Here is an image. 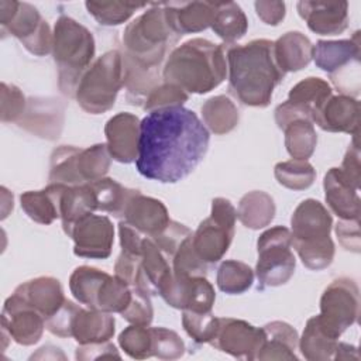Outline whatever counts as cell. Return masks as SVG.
Wrapping results in <instances>:
<instances>
[{
    "mask_svg": "<svg viewBox=\"0 0 361 361\" xmlns=\"http://www.w3.org/2000/svg\"><path fill=\"white\" fill-rule=\"evenodd\" d=\"M210 135L195 111L166 107L141 120L137 171L151 180L176 183L204 158Z\"/></svg>",
    "mask_w": 361,
    "mask_h": 361,
    "instance_id": "cell-1",
    "label": "cell"
},
{
    "mask_svg": "<svg viewBox=\"0 0 361 361\" xmlns=\"http://www.w3.org/2000/svg\"><path fill=\"white\" fill-rule=\"evenodd\" d=\"M272 48L274 42L264 38L245 45L226 44L228 90L244 106L267 107L274 89L285 76L275 62Z\"/></svg>",
    "mask_w": 361,
    "mask_h": 361,
    "instance_id": "cell-2",
    "label": "cell"
},
{
    "mask_svg": "<svg viewBox=\"0 0 361 361\" xmlns=\"http://www.w3.org/2000/svg\"><path fill=\"white\" fill-rule=\"evenodd\" d=\"M227 75L226 44L192 38L176 47L162 68V80L176 85L188 94H203L217 87Z\"/></svg>",
    "mask_w": 361,
    "mask_h": 361,
    "instance_id": "cell-3",
    "label": "cell"
},
{
    "mask_svg": "<svg viewBox=\"0 0 361 361\" xmlns=\"http://www.w3.org/2000/svg\"><path fill=\"white\" fill-rule=\"evenodd\" d=\"M333 219L316 199H305L290 217L292 247L302 264L313 271L327 268L334 258V243L330 238Z\"/></svg>",
    "mask_w": 361,
    "mask_h": 361,
    "instance_id": "cell-4",
    "label": "cell"
},
{
    "mask_svg": "<svg viewBox=\"0 0 361 361\" xmlns=\"http://www.w3.org/2000/svg\"><path fill=\"white\" fill-rule=\"evenodd\" d=\"M94 38L92 32L76 20L61 16L52 32V55L58 68V87L75 97L78 83L94 56Z\"/></svg>",
    "mask_w": 361,
    "mask_h": 361,
    "instance_id": "cell-5",
    "label": "cell"
},
{
    "mask_svg": "<svg viewBox=\"0 0 361 361\" xmlns=\"http://www.w3.org/2000/svg\"><path fill=\"white\" fill-rule=\"evenodd\" d=\"M152 7L133 20L124 30V54L147 68H159L168 48L178 41V35L169 27L164 3H152Z\"/></svg>",
    "mask_w": 361,
    "mask_h": 361,
    "instance_id": "cell-6",
    "label": "cell"
},
{
    "mask_svg": "<svg viewBox=\"0 0 361 361\" xmlns=\"http://www.w3.org/2000/svg\"><path fill=\"white\" fill-rule=\"evenodd\" d=\"M124 86V66L120 51H107L82 75L75 97L78 104L90 114H102L114 106Z\"/></svg>",
    "mask_w": 361,
    "mask_h": 361,
    "instance_id": "cell-7",
    "label": "cell"
},
{
    "mask_svg": "<svg viewBox=\"0 0 361 361\" xmlns=\"http://www.w3.org/2000/svg\"><path fill=\"white\" fill-rule=\"evenodd\" d=\"M0 25L1 32L16 37L30 54L44 56L52 52L51 28L32 4L1 0Z\"/></svg>",
    "mask_w": 361,
    "mask_h": 361,
    "instance_id": "cell-8",
    "label": "cell"
},
{
    "mask_svg": "<svg viewBox=\"0 0 361 361\" xmlns=\"http://www.w3.org/2000/svg\"><path fill=\"white\" fill-rule=\"evenodd\" d=\"M257 251L255 275L259 288L281 286L292 278L296 259L292 252V234L289 228L276 226L264 231L257 241Z\"/></svg>",
    "mask_w": 361,
    "mask_h": 361,
    "instance_id": "cell-9",
    "label": "cell"
},
{
    "mask_svg": "<svg viewBox=\"0 0 361 361\" xmlns=\"http://www.w3.org/2000/svg\"><path fill=\"white\" fill-rule=\"evenodd\" d=\"M235 219L237 210L228 199H213L210 216L192 234L193 250L203 262L214 264L224 257L234 237Z\"/></svg>",
    "mask_w": 361,
    "mask_h": 361,
    "instance_id": "cell-10",
    "label": "cell"
},
{
    "mask_svg": "<svg viewBox=\"0 0 361 361\" xmlns=\"http://www.w3.org/2000/svg\"><path fill=\"white\" fill-rule=\"evenodd\" d=\"M360 290L357 283L345 276L334 279L320 298V314L317 320L322 329L338 338L358 319Z\"/></svg>",
    "mask_w": 361,
    "mask_h": 361,
    "instance_id": "cell-11",
    "label": "cell"
},
{
    "mask_svg": "<svg viewBox=\"0 0 361 361\" xmlns=\"http://www.w3.org/2000/svg\"><path fill=\"white\" fill-rule=\"evenodd\" d=\"M264 340L262 327H255L240 319L219 317L216 336L209 344L234 358L257 360Z\"/></svg>",
    "mask_w": 361,
    "mask_h": 361,
    "instance_id": "cell-12",
    "label": "cell"
},
{
    "mask_svg": "<svg viewBox=\"0 0 361 361\" xmlns=\"http://www.w3.org/2000/svg\"><path fill=\"white\" fill-rule=\"evenodd\" d=\"M69 237L73 240L76 257L104 259L111 254L114 227L107 216L89 213L75 223Z\"/></svg>",
    "mask_w": 361,
    "mask_h": 361,
    "instance_id": "cell-13",
    "label": "cell"
},
{
    "mask_svg": "<svg viewBox=\"0 0 361 361\" xmlns=\"http://www.w3.org/2000/svg\"><path fill=\"white\" fill-rule=\"evenodd\" d=\"M159 296L175 309L195 312H212L216 299L214 289L206 276H183L173 272Z\"/></svg>",
    "mask_w": 361,
    "mask_h": 361,
    "instance_id": "cell-14",
    "label": "cell"
},
{
    "mask_svg": "<svg viewBox=\"0 0 361 361\" xmlns=\"http://www.w3.org/2000/svg\"><path fill=\"white\" fill-rule=\"evenodd\" d=\"M45 329V319L28 306L14 292L4 302L1 310V330L17 344L32 345L39 341Z\"/></svg>",
    "mask_w": 361,
    "mask_h": 361,
    "instance_id": "cell-15",
    "label": "cell"
},
{
    "mask_svg": "<svg viewBox=\"0 0 361 361\" xmlns=\"http://www.w3.org/2000/svg\"><path fill=\"white\" fill-rule=\"evenodd\" d=\"M65 106L54 97H31L17 124L25 131L45 138L56 140L63 127Z\"/></svg>",
    "mask_w": 361,
    "mask_h": 361,
    "instance_id": "cell-16",
    "label": "cell"
},
{
    "mask_svg": "<svg viewBox=\"0 0 361 361\" xmlns=\"http://www.w3.org/2000/svg\"><path fill=\"white\" fill-rule=\"evenodd\" d=\"M141 121L135 114L123 111L107 120L104 126L106 145L111 158L121 164H131L138 157Z\"/></svg>",
    "mask_w": 361,
    "mask_h": 361,
    "instance_id": "cell-17",
    "label": "cell"
},
{
    "mask_svg": "<svg viewBox=\"0 0 361 361\" xmlns=\"http://www.w3.org/2000/svg\"><path fill=\"white\" fill-rule=\"evenodd\" d=\"M299 16L310 31L320 35H337L348 27L347 1L302 0L296 4Z\"/></svg>",
    "mask_w": 361,
    "mask_h": 361,
    "instance_id": "cell-18",
    "label": "cell"
},
{
    "mask_svg": "<svg viewBox=\"0 0 361 361\" xmlns=\"http://www.w3.org/2000/svg\"><path fill=\"white\" fill-rule=\"evenodd\" d=\"M312 121L324 131L347 133L358 137L360 103L347 94L330 96L313 114Z\"/></svg>",
    "mask_w": 361,
    "mask_h": 361,
    "instance_id": "cell-19",
    "label": "cell"
},
{
    "mask_svg": "<svg viewBox=\"0 0 361 361\" xmlns=\"http://www.w3.org/2000/svg\"><path fill=\"white\" fill-rule=\"evenodd\" d=\"M121 219L145 237L157 235L171 220L168 210L161 200L145 196L140 190H135L130 197Z\"/></svg>",
    "mask_w": 361,
    "mask_h": 361,
    "instance_id": "cell-20",
    "label": "cell"
},
{
    "mask_svg": "<svg viewBox=\"0 0 361 361\" xmlns=\"http://www.w3.org/2000/svg\"><path fill=\"white\" fill-rule=\"evenodd\" d=\"M361 42L360 32H354L350 39L317 41L313 45V58L317 68L330 76L344 72L348 68L360 65Z\"/></svg>",
    "mask_w": 361,
    "mask_h": 361,
    "instance_id": "cell-21",
    "label": "cell"
},
{
    "mask_svg": "<svg viewBox=\"0 0 361 361\" xmlns=\"http://www.w3.org/2000/svg\"><path fill=\"white\" fill-rule=\"evenodd\" d=\"M166 21L172 31L182 37L210 27L214 3L210 1H164Z\"/></svg>",
    "mask_w": 361,
    "mask_h": 361,
    "instance_id": "cell-22",
    "label": "cell"
},
{
    "mask_svg": "<svg viewBox=\"0 0 361 361\" xmlns=\"http://www.w3.org/2000/svg\"><path fill=\"white\" fill-rule=\"evenodd\" d=\"M324 197L334 214L341 220H360V196L354 186L340 171V168H330L323 179Z\"/></svg>",
    "mask_w": 361,
    "mask_h": 361,
    "instance_id": "cell-23",
    "label": "cell"
},
{
    "mask_svg": "<svg viewBox=\"0 0 361 361\" xmlns=\"http://www.w3.org/2000/svg\"><path fill=\"white\" fill-rule=\"evenodd\" d=\"M14 293L28 306L37 310L44 319L52 316L66 300L62 285L56 278L38 276L16 288Z\"/></svg>",
    "mask_w": 361,
    "mask_h": 361,
    "instance_id": "cell-24",
    "label": "cell"
},
{
    "mask_svg": "<svg viewBox=\"0 0 361 361\" xmlns=\"http://www.w3.org/2000/svg\"><path fill=\"white\" fill-rule=\"evenodd\" d=\"M172 279V267L168 257L149 237L142 240L141 271L137 288L148 295H159Z\"/></svg>",
    "mask_w": 361,
    "mask_h": 361,
    "instance_id": "cell-25",
    "label": "cell"
},
{
    "mask_svg": "<svg viewBox=\"0 0 361 361\" xmlns=\"http://www.w3.org/2000/svg\"><path fill=\"white\" fill-rule=\"evenodd\" d=\"M66 189L62 183H49L41 190H28L20 196L21 209L35 223L48 226L61 217V199Z\"/></svg>",
    "mask_w": 361,
    "mask_h": 361,
    "instance_id": "cell-26",
    "label": "cell"
},
{
    "mask_svg": "<svg viewBox=\"0 0 361 361\" xmlns=\"http://www.w3.org/2000/svg\"><path fill=\"white\" fill-rule=\"evenodd\" d=\"M274 58L283 72H296L309 65L313 58V45L300 31L285 32L274 42Z\"/></svg>",
    "mask_w": 361,
    "mask_h": 361,
    "instance_id": "cell-27",
    "label": "cell"
},
{
    "mask_svg": "<svg viewBox=\"0 0 361 361\" xmlns=\"http://www.w3.org/2000/svg\"><path fill=\"white\" fill-rule=\"evenodd\" d=\"M114 317L107 312L83 309L78 312L73 326L72 337L79 344H93L109 341L116 331Z\"/></svg>",
    "mask_w": 361,
    "mask_h": 361,
    "instance_id": "cell-28",
    "label": "cell"
},
{
    "mask_svg": "<svg viewBox=\"0 0 361 361\" xmlns=\"http://www.w3.org/2000/svg\"><path fill=\"white\" fill-rule=\"evenodd\" d=\"M121 55L124 66L126 97L130 104L142 107L148 94L161 83L159 68H147L130 58L127 54Z\"/></svg>",
    "mask_w": 361,
    "mask_h": 361,
    "instance_id": "cell-29",
    "label": "cell"
},
{
    "mask_svg": "<svg viewBox=\"0 0 361 361\" xmlns=\"http://www.w3.org/2000/svg\"><path fill=\"white\" fill-rule=\"evenodd\" d=\"M265 333L264 344L257 360H296L298 331L285 322H271L262 327Z\"/></svg>",
    "mask_w": 361,
    "mask_h": 361,
    "instance_id": "cell-30",
    "label": "cell"
},
{
    "mask_svg": "<svg viewBox=\"0 0 361 361\" xmlns=\"http://www.w3.org/2000/svg\"><path fill=\"white\" fill-rule=\"evenodd\" d=\"M210 28L217 34L224 44L233 45L243 38L248 30V21L241 7L234 1L214 3V13Z\"/></svg>",
    "mask_w": 361,
    "mask_h": 361,
    "instance_id": "cell-31",
    "label": "cell"
},
{
    "mask_svg": "<svg viewBox=\"0 0 361 361\" xmlns=\"http://www.w3.org/2000/svg\"><path fill=\"white\" fill-rule=\"evenodd\" d=\"M96 200L93 190L87 183L78 186H66L61 199V220L65 234L69 237L75 223L83 216L96 212Z\"/></svg>",
    "mask_w": 361,
    "mask_h": 361,
    "instance_id": "cell-32",
    "label": "cell"
},
{
    "mask_svg": "<svg viewBox=\"0 0 361 361\" xmlns=\"http://www.w3.org/2000/svg\"><path fill=\"white\" fill-rule=\"evenodd\" d=\"M275 216L274 199L262 190H252L245 193L237 209V219L243 226L251 230L267 227Z\"/></svg>",
    "mask_w": 361,
    "mask_h": 361,
    "instance_id": "cell-33",
    "label": "cell"
},
{
    "mask_svg": "<svg viewBox=\"0 0 361 361\" xmlns=\"http://www.w3.org/2000/svg\"><path fill=\"white\" fill-rule=\"evenodd\" d=\"M202 117L207 128L217 135L233 131L240 120L235 104L224 94L207 99L202 106Z\"/></svg>",
    "mask_w": 361,
    "mask_h": 361,
    "instance_id": "cell-34",
    "label": "cell"
},
{
    "mask_svg": "<svg viewBox=\"0 0 361 361\" xmlns=\"http://www.w3.org/2000/svg\"><path fill=\"white\" fill-rule=\"evenodd\" d=\"M89 185L93 190L97 210L110 213L117 219H121L126 204L137 190L126 188L111 178H102L94 182H89Z\"/></svg>",
    "mask_w": 361,
    "mask_h": 361,
    "instance_id": "cell-35",
    "label": "cell"
},
{
    "mask_svg": "<svg viewBox=\"0 0 361 361\" xmlns=\"http://www.w3.org/2000/svg\"><path fill=\"white\" fill-rule=\"evenodd\" d=\"M337 338L329 336L320 326L317 316L307 320L302 337L299 338V348L302 355L309 361H327L333 358Z\"/></svg>",
    "mask_w": 361,
    "mask_h": 361,
    "instance_id": "cell-36",
    "label": "cell"
},
{
    "mask_svg": "<svg viewBox=\"0 0 361 361\" xmlns=\"http://www.w3.org/2000/svg\"><path fill=\"white\" fill-rule=\"evenodd\" d=\"M330 96H333L331 86L322 78L310 76L300 80L289 90L288 102L303 109L313 117Z\"/></svg>",
    "mask_w": 361,
    "mask_h": 361,
    "instance_id": "cell-37",
    "label": "cell"
},
{
    "mask_svg": "<svg viewBox=\"0 0 361 361\" xmlns=\"http://www.w3.org/2000/svg\"><path fill=\"white\" fill-rule=\"evenodd\" d=\"M82 148L73 145H61L51 154L49 183H62L66 186L83 185L78 173V155Z\"/></svg>",
    "mask_w": 361,
    "mask_h": 361,
    "instance_id": "cell-38",
    "label": "cell"
},
{
    "mask_svg": "<svg viewBox=\"0 0 361 361\" xmlns=\"http://www.w3.org/2000/svg\"><path fill=\"white\" fill-rule=\"evenodd\" d=\"M282 131L285 133V147L288 154L295 159L307 161L317 144V134L313 123L305 118L293 120Z\"/></svg>",
    "mask_w": 361,
    "mask_h": 361,
    "instance_id": "cell-39",
    "label": "cell"
},
{
    "mask_svg": "<svg viewBox=\"0 0 361 361\" xmlns=\"http://www.w3.org/2000/svg\"><path fill=\"white\" fill-rule=\"evenodd\" d=\"M254 282V271L250 265L227 259L221 262L217 269V286L221 292L228 295H240L251 288Z\"/></svg>",
    "mask_w": 361,
    "mask_h": 361,
    "instance_id": "cell-40",
    "label": "cell"
},
{
    "mask_svg": "<svg viewBox=\"0 0 361 361\" xmlns=\"http://www.w3.org/2000/svg\"><path fill=\"white\" fill-rule=\"evenodd\" d=\"M111 155L106 144L82 148L78 155V173L83 183L102 179L109 172Z\"/></svg>",
    "mask_w": 361,
    "mask_h": 361,
    "instance_id": "cell-41",
    "label": "cell"
},
{
    "mask_svg": "<svg viewBox=\"0 0 361 361\" xmlns=\"http://www.w3.org/2000/svg\"><path fill=\"white\" fill-rule=\"evenodd\" d=\"M106 274L107 272L94 267H89V265L78 267L69 278L71 293L79 303L92 309L97 289L103 278L106 276Z\"/></svg>",
    "mask_w": 361,
    "mask_h": 361,
    "instance_id": "cell-42",
    "label": "cell"
},
{
    "mask_svg": "<svg viewBox=\"0 0 361 361\" xmlns=\"http://www.w3.org/2000/svg\"><path fill=\"white\" fill-rule=\"evenodd\" d=\"M275 178L279 185L292 189L303 190L313 185L316 171L306 159H289L275 165Z\"/></svg>",
    "mask_w": 361,
    "mask_h": 361,
    "instance_id": "cell-43",
    "label": "cell"
},
{
    "mask_svg": "<svg viewBox=\"0 0 361 361\" xmlns=\"http://www.w3.org/2000/svg\"><path fill=\"white\" fill-rule=\"evenodd\" d=\"M89 14L102 25H118L127 21L134 11L147 7L145 3L128 1H86Z\"/></svg>",
    "mask_w": 361,
    "mask_h": 361,
    "instance_id": "cell-44",
    "label": "cell"
},
{
    "mask_svg": "<svg viewBox=\"0 0 361 361\" xmlns=\"http://www.w3.org/2000/svg\"><path fill=\"white\" fill-rule=\"evenodd\" d=\"M118 344L124 353L135 360L152 357V333L148 326L131 324L118 336Z\"/></svg>",
    "mask_w": 361,
    "mask_h": 361,
    "instance_id": "cell-45",
    "label": "cell"
},
{
    "mask_svg": "<svg viewBox=\"0 0 361 361\" xmlns=\"http://www.w3.org/2000/svg\"><path fill=\"white\" fill-rule=\"evenodd\" d=\"M182 326L196 343H210L219 327V317L212 312L182 310Z\"/></svg>",
    "mask_w": 361,
    "mask_h": 361,
    "instance_id": "cell-46",
    "label": "cell"
},
{
    "mask_svg": "<svg viewBox=\"0 0 361 361\" xmlns=\"http://www.w3.org/2000/svg\"><path fill=\"white\" fill-rule=\"evenodd\" d=\"M172 272L183 276H206L207 264L203 262L192 245V235L188 237L172 257Z\"/></svg>",
    "mask_w": 361,
    "mask_h": 361,
    "instance_id": "cell-47",
    "label": "cell"
},
{
    "mask_svg": "<svg viewBox=\"0 0 361 361\" xmlns=\"http://www.w3.org/2000/svg\"><path fill=\"white\" fill-rule=\"evenodd\" d=\"M152 357L159 360H176L185 353V343L176 331L165 327H151Z\"/></svg>",
    "mask_w": 361,
    "mask_h": 361,
    "instance_id": "cell-48",
    "label": "cell"
},
{
    "mask_svg": "<svg viewBox=\"0 0 361 361\" xmlns=\"http://www.w3.org/2000/svg\"><path fill=\"white\" fill-rule=\"evenodd\" d=\"M188 99H189V94L183 89L162 80L148 94V97L142 104V109L147 111H154V110L166 109V107H176V106H182L185 102H188Z\"/></svg>",
    "mask_w": 361,
    "mask_h": 361,
    "instance_id": "cell-49",
    "label": "cell"
},
{
    "mask_svg": "<svg viewBox=\"0 0 361 361\" xmlns=\"http://www.w3.org/2000/svg\"><path fill=\"white\" fill-rule=\"evenodd\" d=\"M192 234L193 233L185 224L178 223L175 220H169V223L165 226L162 231L149 238H152V241L168 258H172L182 245V243Z\"/></svg>",
    "mask_w": 361,
    "mask_h": 361,
    "instance_id": "cell-50",
    "label": "cell"
},
{
    "mask_svg": "<svg viewBox=\"0 0 361 361\" xmlns=\"http://www.w3.org/2000/svg\"><path fill=\"white\" fill-rule=\"evenodd\" d=\"M124 320L131 324L138 326H149L154 317L152 305L149 300V295L142 292L138 288H133V295L128 306L120 313Z\"/></svg>",
    "mask_w": 361,
    "mask_h": 361,
    "instance_id": "cell-51",
    "label": "cell"
},
{
    "mask_svg": "<svg viewBox=\"0 0 361 361\" xmlns=\"http://www.w3.org/2000/svg\"><path fill=\"white\" fill-rule=\"evenodd\" d=\"M27 109V100L23 92L14 86L1 83V121H18Z\"/></svg>",
    "mask_w": 361,
    "mask_h": 361,
    "instance_id": "cell-52",
    "label": "cell"
},
{
    "mask_svg": "<svg viewBox=\"0 0 361 361\" xmlns=\"http://www.w3.org/2000/svg\"><path fill=\"white\" fill-rule=\"evenodd\" d=\"M79 310L80 306L66 299L52 316L45 319V329L58 337H72L73 320Z\"/></svg>",
    "mask_w": 361,
    "mask_h": 361,
    "instance_id": "cell-53",
    "label": "cell"
},
{
    "mask_svg": "<svg viewBox=\"0 0 361 361\" xmlns=\"http://www.w3.org/2000/svg\"><path fill=\"white\" fill-rule=\"evenodd\" d=\"M140 271L141 255H131L121 251L114 264V275L127 285H130L131 288H137Z\"/></svg>",
    "mask_w": 361,
    "mask_h": 361,
    "instance_id": "cell-54",
    "label": "cell"
},
{
    "mask_svg": "<svg viewBox=\"0 0 361 361\" xmlns=\"http://www.w3.org/2000/svg\"><path fill=\"white\" fill-rule=\"evenodd\" d=\"M336 234L347 251L360 252V220H340L336 226Z\"/></svg>",
    "mask_w": 361,
    "mask_h": 361,
    "instance_id": "cell-55",
    "label": "cell"
},
{
    "mask_svg": "<svg viewBox=\"0 0 361 361\" xmlns=\"http://www.w3.org/2000/svg\"><path fill=\"white\" fill-rule=\"evenodd\" d=\"M75 357L79 361L100 360V358H117V360H120V354H118L117 348L110 341L93 343V344H79V347L76 348Z\"/></svg>",
    "mask_w": 361,
    "mask_h": 361,
    "instance_id": "cell-56",
    "label": "cell"
},
{
    "mask_svg": "<svg viewBox=\"0 0 361 361\" xmlns=\"http://www.w3.org/2000/svg\"><path fill=\"white\" fill-rule=\"evenodd\" d=\"M340 171L343 175L357 188H360V148L357 137L353 138V142L348 145V149L344 155Z\"/></svg>",
    "mask_w": 361,
    "mask_h": 361,
    "instance_id": "cell-57",
    "label": "cell"
},
{
    "mask_svg": "<svg viewBox=\"0 0 361 361\" xmlns=\"http://www.w3.org/2000/svg\"><path fill=\"white\" fill-rule=\"evenodd\" d=\"M118 237L121 251L131 255H141L142 251V234L126 221L118 223Z\"/></svg>",
    "mask_w": 361,
    "mask_h": 361,
    "instance_id": "cell-58",
    "label": "cell"
},
{
    "mask_svg": "<svg viewBox=\"0 0 361 361\" xmlns=\"http://www.w3.org/2000/svg\"><path fill=\"white\" fill-rule=\"evenodd\" d=\"M257 16L268 25H278L285 17L283 1H255Z\"/></svg>",
    "mask_w": 361,
    "mask_h": 361,
    "instance_id": "cell-59",
    "label": "cell"
},
{
    "mask_svg": "<svg viewBox=\"0 0 361 361\" xmlns=\"http://www.w3.org/2000/svg\"><path fill=\"white\" fill-rule=\"evenodd\" d=\"M333 358L334 360H358V353L354 345H350L347 343H337Z\"/></svg>",
    "mask_w": 361,
    "mask_h": 361,
    "instance_id": "cell-60",
    "label": "cell"
}]
</instances>
